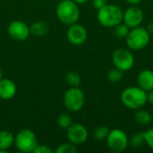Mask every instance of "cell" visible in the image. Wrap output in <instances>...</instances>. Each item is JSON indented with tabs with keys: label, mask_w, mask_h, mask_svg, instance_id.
Masks as SVG:
<instances>
[{
	"label": "cell",
	"mask_w": 153,
	"mask_h": 153,
	"mask_svg": "<svg viewBox=\"0 0 153 153\" xmlns=\"http://www.w3.org/2000/svg\"><path fill=\"white\" fill-rule=\"evenodd\" d=\"M122 104L128 109L137 110L142 108L147 103V91L137 86L126 88L120 96Z\"/></svg>",
	"instance_id": "obj_1"
},
{
	"label": "cell",
	"mask_w": 153,
	"mask_h": 153,
	"mask_svg": "<svg viewBox=\"0 0 153 153\" xmlns=\"http://www.w3.org/2000/svg\"><path fill=\"white\" fill-rule=\"evenodd\" d=\"M124 11L116 4H107L98 10L97 19L99 23L106 28H114L116 25L123 22Z\"/></svg>",
	"instance_id": "obj_2"
},
{
	"label": "cell",
	"mask_w": 153,
	"mask_h": 153,
	"mask_svg": "<svg viewBox=\"0 0 153 153\" xmlns=\"http://www.w3.org/2000/svg\"><path fill=\"white\" fill-rule=\"evenodd\" d=\"M56 14L58 20L65 25L76 23L80 18L79 4L73 0H61L56 5Z\"/></svg>",
	"instance_id": "obj_3"
},
{
	"label": "cell",
	"mask_w": 153,
	"mask_h": 153,
	"mask_svg": "<svg viewBox=\"0 0 153 153\" xmlns=\"http://www.w3.org/2000/svg\"><path fill=\"white\" fill-rule=\"evenodd\" d=\"M151 41V35L146 28L141 26L130 29V31L126 38V42L129 49L139 51L144 49Z\"/></svg>",
	"instance_id": "obj_4"
},
{
	"label": "cell",
	"mask_w": 153,
	"mask_h": 153,
	"mask_svg": "<svg viewBox=\"0 0 153 153\" xmlns=\"http://www.w3.org/2000/svg\"><path fill=\"white\" fill-rule=\"evenodd\" d=\"M37 144V136L29 128L20 130L14 136V146L20 152L33 153Z\"/></svg>",
	"instance_id": "obj_5"
},
{
	"label": "cell",
	"mask_w": 153,
	"mask_h": 153,
	"mask_svg": "<svg viewBox=\"0 0 153 153\" xmlns=\"http://www.w3.org/2000/svg\"><path fill=\"white\" fill-rule=\"evenodd\" d=\"M85 104V94L80 87H70L64 94V105L71 112H79Z\"/></svg>",
	"instance_id": "obj_6"
},
{
	"label": "cell",
	"mask_w": 153,
	"mask_h": 153,
	"mask_svg": "<svg viewBox=\"0 0 153 153\" xmlns=\"http://www.w3.org/2000/svg\"><path fill=\"white\" fill-rule=\"evenodd\" d=\"M128 139L129 137L127 136L125 131L118 128H115L109 130L108 135L106 139V143L111 152L120 153L126 151V148L129 146Z\"/></svg>",
	"instance_id": "obj_7"
},
{
	"label": "cell",
	"mask_w": 153,
	"mask_h": 153,
	"mask_svg": "<svg viewBox=\"0 0 153 153\" xmlns=\"http://www.w3.org/2000/svg\"><path fill=\"white\" fill-rule=\"evenodd\" d=\"M112 62L116 68L123 72H128L134 65V56L131 49L119 48L113 52Z\"/></svg>",
	"instance_id": "obj_8"
},
{
	"label": "cell",
	"mask_w": 153,
	"mask_h": 153,
	"mask_svg": "<svg viewBox=\"0 0 153 153\" xmlns=\"http://www.w3.org/2000/svg\"><path fill=\"white\" fill-rule=\"evenodd\" d=\"M66 136L68 142L74 145H81L87 142L89 133L87 128L80 123H73L66 129Z\"/></svg>",
	"instance_id": "obj_9"
},
{
	"label": "cell",
	"mask_w": 153,
	"mask_h": 153,
	"mask_svg": "<svg viewBox=\"0 0 153 153\" xmlns=\"http://www.w3.org/2000/svg\"><path fill=\"white\" fill-rule=\"evenodd\" d=\"M7 32L13 39L17 41H25L30 35V26L20 20L11 22L7 27Z\"/></svg>",
	"instance_id": "obj_10"
},
{
	"label": "cell",
	"mask_w": 153,
	"mask_h": 153,
	"mask_svg": "<svg viewBox=\"0 0 153 153\" xmlns=\"http://www.w3.org/2000/svg\"><path fill=\"white\" fill-rule=\"evenodd\" d=\"M144 20V13L138 5H130L123 13V22L130 29L141 26Z\"/></svg>",
	"instance_id": "obj_11"
},
{
	"label": "cell",
	"mask_w": 153,
	"mask_h": 153,
	"mask_svg": "<svg viewBox=\"0 0 153 153\" xmlns=\"http://www.w3.org/2000/svg\"><path fill=\"white\" fill-rule=\"evenodd\" d=\"M88 37L87 30L84 26L79 23H74L69 25L66 31V38L68 41L74 46H81L86 40Z\"/></svg>",
	"instance_id": "obj_12"
},
{
	"label": "cell",
	"mask_w": 153,
	"mask_h": 153,
	"mask_svg": "<svg viewBox=\"0 0 153 153\" xmlns=\"http://www.w3.org/2000/svg\"><path fill=\"white\" fill-rule=\"evenodd\" d=\"M17 92V87L13 81L7 78L0 80V99L4 100H12Z\"/></svg>",
	"instance_id": "obj_13"
},
{
	"label": "cell",
	"mask_w": 153,
	"mask_h": 153,
	"mask_svg": "<svg viewBox=\"0 0 153 153\" xmlns=\"http://www.w3.org/2000/svg\"><path fill=\"white\" fill-rule=\"evenodd\" d=\"M137 85L144 90L149 91L153 89V71L145 69L140 72L137 75Z\"/></svg>",
	"instance_id": "obj_14"
},
{
	"label": "cell",
	"mask_w": 153,
	"mask_h": 153,
	"mask_svg": "<svg viewBox=\"0 0 153 153\" xmlns=\"http://www.w3.org/2000/svg\"><path fill=\"white\" fill-rule=\"evenodd\" d=\"M14 144V135L8 130L0 131V153H5Z\"/></svg>",
	"instance_id": "obj_15"
},
{
	"label": "cell",
	"mask_w": 153,
	"mask_h": 153,
	"mask_svg": "<svg viewBox=\"0 0 153 153\" xmlns=\"http://www.w3.org/2000/svg\"><path fill=\"white\" fill-rule=\"evenodd\" d=\"M30 30L31 35L35 37H42L48 32L49 27L48 23L43 21H36L30 25Z\"/></svg>",
	"instance_id": "obj_16"
},
{
	"label": "cell",
	"mask_w": 153,
	"mask_h": 153,
	"mask_svg": "<svg viewBox=\"0 0 153 153\" xmlns=\"http://www.w3.org/2000/svg\"><path fill=\"white\" fill-rule=\"evenodd\" d=\"M134 120L137 124L141 126H148L152 122V115L142 108L135 110Z\"/></svg>",
	"instance_id": "obj_17"
},
{
	"label": "cell",
	"mask_w": 153,
	"mask_h": 153,
	"mask_svg": "<svg viewBox=\"0 0 153 153\" xmlns=\"http://www.w3.org/2000/svg\"><path fill=\"white\" fill-rule=\"evenodd\" d=\"M113 29H114V31H113L114 35L118 39H126V38L127 37L130 31V28L124 22H121L116 25Z\"/></svg>",
	"instance_id": "obj_18"
},
{
	"label": "cell",
	"mask_w": 153,
	"mask_h": 153,
	"mask_svg": "<svg viewBox=\"0 0 153 153\" xmlns=\"http://www.w3.org/2000/svg\"><path fill=\"white\" fill-rule=\"evenodd\" d=\"M128 143H129V146H131L134 149H138V148L142 147L145 143L143 132L136 133V134H133L131 137H129Z\"/></svg>",
	"instance_id": "obj_19"
},
{
	"label": "cell",
	"mask_w": 153,
	"mask_h": 153,
	"mask_svg": "<svg viewBox=\"0 0 153 153\" xmlns=\"http://www.w3.org/2000/svg\"><path fill=\"white\" fill-rule=\"evenodd\" d=\"M65 81L71 87H80L82 84V78L77 72L70 71L65 74Z\"/></svg>",
	"instance_id": "obj_20"
},
{
	"label": "cell",
	"mask_w": 153,
	"mask_h": 153,
	"mask_svg": "<svg viewBox=\"0 0 153 153\" xmlns=\"http://www.w3.org/2000/svg\"><path fill=\"white\" fill-rule=\"evenodd\" d=\"M123 76H124V72L116 67L110 69L107 74V78H108V82H110L111 83L119 82L123 79Z\"/></svg>",
	"instance_id": "obj_21"
},
{
	"label": "cell",
	"mask_w": 153,
	"mask_h": 153,
	"mask_svg": "<svg viewBox=\"0 0 153 153\" xmlns=\"http://www.w3.org/2000/svg\"><path fill=\"white\" fill-rule=\"evenodd\" d=\"M56 124L60 128L66 130L73 124V120H72V117H71V116L69 114L63 113V114H60L57 117Z\"/></svg>",
	"instance_id": "obj_22"
},
{
	"label": "cell",
	"mask_w": 153,
	"mask_h": 153,
	"mask_svg": "<svg viewBox=\"0 0 153 153\" xmlns=\"http://www.w3.org/2000/svg\"><path fill=\"white\" fill-rule=\"evenodd\" d=\"M77 152H78V149L76 145H74V143L70 142L60 144L54 151V152L56 153H76Z\"/></svg>",
	"instance_id": "obj_23"
},
{
	"label": "cell",
	"mask_w": 153,
	"mask_h": 153,
	"mask_svg": "<svg viewBox=\"0 0 153 153\" xmlns=\"http://www.w3.org/2000/svg\"><path fill=\"white\" fill-rule=\"evenodd\" d=\"M108 133H109V129L107 126H99L94 130L93 136L97 141L102 142V141H106Z\"/></svg>",
	"instance_id": "obj_24"
},
{
	"label": "cell",
	"mask_w": 153,
	"mask_h": 153,
	"mask_svg": "<svg viewBox=\"0 0 153 153\" xmlns=\"http://www.w3.org/2000/svg\"><path fill=\"white\" fill-rule=\"evenodd\" d=\"M144 134V142L147 144V146L153 150V127L148 129L147 131L143 132Z\"/></svg>",
	"instance_id": "obj_25"
},
{
	"label": "cell",
	"mask_w": 153,
	"mask_h": 153,
	"mask_svg": "<svg viewBox=\"0 0 153 153\" xmlns=\"http://www.w3.org/2000/svg\"><path fill=\"white\" fill-rule=\"evenodd\" d=\"M54 151L47 144H37L33 153H53Z\"/></svg>",
	"instance_id": "obj_26"
},
{
	"label": "cell",
	"mask_w": 153,
	"mask_h": 153,
	"mask_svg": "<svg viewBox=\"0 0 153 153\" xmlns=\"http://www.w3.org/2000/svg\"><path fill=\"white\" fill-rule=\"evenodd\" d=\"M91 3L94 8L99 10L104 5H106L107 4H108V0H91Z\"/></svg>",
	"instance_id": "obj_27"
},
{
	"label": "cell",
	"mask_w": 153,
	"mask_h": 153,
	"mask_svg": "<svg viewBox=\"0 0 153 153\" xmlns=\"http://www.w3.org/2000/svg\"><path fill=\"white\" fill-rule=\"evenodd\" d=\"M147 102L151 105H153V89L147 91Z\"/></svg>",
	"instance_id": "obj_28"
},
{
	"label": "cell",
	"mask_w": 153,
	"mask_h": 153,
	"mask_svg": "<svg viewBox=\"0 0 153 153\" xmlns=\"http://www.w3.org/2000/svg\"><path fill=\"white\" fill-rule=\"evenodd\" d=\"M147 30L149 31L150 35L153 36V21H151L148 24H147V27H146Z\"/></svg>",
	"instance_id": "obj_29"
},
{
	"label": "cell",
	"mask_w": 153,
	"mask_h": 153,
	"mask_svg": "<svg viewBox=\"0 0 153 153\" xmlns=\"http://www.w3.org/2000/svg\"><path fill=\"white\" fill-rule=\"evenodd\" d=\"M130 5H138L143 0H126Z\"/></svg>",
	"instance_id": "obj_30"
},
{
	"label": "cell",
	"mask_w": 153,
	"mask_h": 153,
	"mask_svg": "<svg viewBox=\"0 0 153 153\" xmlns=\"http://www.w3.org/2000/svg\"><path fill=\"white\" fill-rule=\"evenodd\" d=\"M74 3H76L77 4H86L89 0H73Z\"/></svg>",
	"instance_id": "obj_31"
},
{
	"label": "cell",
	"mask_w": 153,
	"mask_h": 153,
	"mask_svg": "<svg viewBox=\"0 0 153 153\" xmlns=\"http://www.w3.org/2000/svg\"><path fill=\"white\" fill-rule=\"evenodd\" d=\"M3 76H4V73H3V70H2V69L0 68V80L4 78Z\"/></svg>",
	"instance_id": "obj_32"
},
{
	"label": "cell",
	"mask_w": 153,
	"mask_h": 153,
	"mask_svg": "<svg viewBox=\"0 0 153 153\" xmlns=\"http://www.w3.org/2000/svg\"><path fill=\"white\" fill-rule=\"evenodd\" d=\"M152 122H153V114H152Z\"/></svg>",
	"instance_id": "obj_33"
},
{
	"label": "cell",
	"mask_w": 153,
	"mask_h": 153,
	"mask_svg": "<svg viewBox=\"0 0 153 153\" xmlns=\"http://www.w3.org/2000/svg\"><path fill=\"white\" fill-rule=\"evenodd\" d=\"M59 1H61V0H59Z\"/></svg>",
	"instance_id": "obj_34"
}]
</instances>
